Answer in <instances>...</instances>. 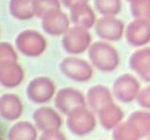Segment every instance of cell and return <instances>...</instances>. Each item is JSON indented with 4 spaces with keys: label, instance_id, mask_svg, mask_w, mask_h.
Instances as JSON below:
<instances>
[{
    "label": "cell",
    "instance_id": "29",
    "mask_svg": "<svg viewBox=\"0 0 150 140\" xmlns=\"http://www.w3.org/2000/svg\"><path fill=\"white\" fill-rule=\"evenodd\" d=\"M61 2H62V4L66 8L71 9L78 6H81V5L87 4L88 0H61Z\"/></svg>",
    "mask_w": 150,
    "mask_h": 140
},
{
    "label": "cell",
    "instance_id": "15",
    "mask_svg": "<svg viewBox=\"0 0 150 140\" xmlns=\"http://www.w3.org/2000/svg\"><path fill=\"white\" fill-rule=\"evenodd\" d=\"M21 99L13 93H5L0 98V115L6 120H16L23 114Z\"/></svg>",
    "mask_w": 150,
    "mask_h": 140
},
{
    "label": "cell",
    "instance_id": "12",
    "mask_svg": "<svg viewBox=\"0 0 150 140\" xmlns=\"http://www.w3.org/2000/svg\"><path fill=\"white\" fill-rule=\"evenodd\" d=\"M126 40L132 47H142L150 42V22L143 20L130 22L126 28Z\"/></svg>",
    "mask_w": 150,
    "mask_h": 140
},
{
    "label": "cell",
    "instance_id": "10",
    "mask_svg": "<svg viewBox=\"0 0 150 140\" xmlns=\"http://www.w3.org/2000/svg\"><path fill=\"white\" fill-rule=\"evenodd\" d=\"M33 120L36 127L42 132L59 130L63 120L56 110L51 106H41L33 113Z\"/></svg>",
    "mask_w": 150,
    "mask_h": 140
},
{
    "label": "cell",
    "instance_id": "24",
    "mask_svg": "<svg viewBox=\"0 0 150 140\" xmlns=\"http://www.w3.org/2000/svg\"><path fill=\"white\" fill-rule=\"evenodd\" d=\"M33 9L35 16L43 18L46 14L61 9L59 0H33Z\"/></svg>",
    "mask_w": 150,
    "mask_h": 140
},
{
    "label": "cell",
    "instance_id": "25",
    "mask_svg": "<svg viewBox=\"0 0 150 140\" xmlns=\"http://www.w3.org/2000/svg\"><path fill=\"white\" fill-rule=\"evenodd\" d=\"M130 12L136 20L150 22V0H138L130 3Z\"/></svg>",
    "mask_w": 150,
    "mask_h": 140
},
{
    "label": "cell",
    "instance_id": "17",
    "mask_svg": "<svg viewBox=\"0 0 150 140\" xmlns=\"http://www.w3.org/2000/svg\"><path fill=\"white\" fill-rule=\"evenodd\" d=\"M69 17L74 25L89 29L96 24V15L88 4L81 5L69 9Z\"/></svg>",
    "mask_w": 150,
    "mask_h": 140
},
{
    "label": "cell",
    "instance_id": "30",
    "mask_svg": "<svg viewBox=\"0 0 150 140\" xmlns=\"http://www.w3.org/2000/svg\"><path fill=\"white\" fill-rule=\"evenodd\" d=\"M143 80H144V81H146V82H150V75H148L147 77H145Z\"/></svg>",
    "mask_w": 150,
    "mask_h": 140
},
{
    "label": "cell",
    "instance_id": "8",
    "mask_svg": "<svg viewBox=\"0 0 150 140\" xmlns=\"http://www.w3.org/2000/svg\"><path fill=\"white\" fill-rule=\"evenodd\" d=\"M54 105L60 112L68 115L80 106H86V98L83 93L71 87L60 89L54 96Z\"/></svg>",
    "mask_w": 150,
    "mask_h": 140
},
{
    "label": "cell",
    "instance_id": "5",
    "mask_svg": "<svg viewBox=\"0 0 150 140\" xmlns=\"http://www.w3.org/2000/svg\"><path fill=\"white\" fill-rule=\"evenodd\" d=\"M54 82L48 77H37L28 83L26 96L35 104L48 103L55 96Z\"/></svg>",
    "mask_w": 150,
    "mask_h": 140
},
{
    "label": "cell",
    "instance_id": "3",
    "mask_svg": "<svg viewBox=\"0 0 150 140\" xmlns=\"http://www.w3.org/2000/svg\"><path fill=\"white\" fill-rule=\"evenodd\" d=\"M15 46L21 53L27 57H38L45 51L47 41L40 32L28 29L17 36Z\"/></svg>",
    "mask_w": 150,
    "mask_h": 140
},
{
    "label": "cell",
    "instance_id": "20",
    "mask_svg": "<svg viewBox=\"0 0 150 140\" xmlns=\"http://www.w3.org/2000/svg\"><path fill=\"white\" fill-rule=\"evenodd\" d=\"M127 120L141 135V137L148 136L150 134V112L144 110L134 111Z\"/></svg>",
    "mask_w": 150,
    "mask_h": 140
},
{
    "label": "cell",
    "instance_id": "6",
    "mask_svg": "<svg viewBox=\"0 0 150 140\" xmlns=\"http://www.w3.org/2000/svg\"><path fill=\"white\" fill-rule=\"evenodd\" d=\"M60 71L64 76L78 82H86L93 76V68L86 60L78 57H67L61 61Z\"/></svg>",
    "mask_w": 150,
    "mask_h": 140
},
{
    "label": "cell",
    "instance_id": "16",
    "mask_svg": "<svg viewBox=\"0 0 150 140\" xmlns=\"http://www.w3.org/2000/svg\"><path fill=\"white\" fill-rule=\"evenodd\" d=\"M129 64L143 79L150 75V47L135 50L130 56Z\"/></svg>",
    "mask_w": 150,
    "mask_h": 140
},
{
    "label": "cell",
    "instance_id": "19",
    "mask_svg": "<svg viewBox=\"0 0 150 140\" xmlns=\"http://www.w3.org/2000/svg\"><path fill=\"white\" fill-rule=\"evenodd\" d=\"M36 125L29 121H19L12 125L7 134L8 140H37L38 132Z\"/></svg>",
    "mask_w": 150,
    "mask_h": 140
},
{
    "label": "cell",
    "instance_id": "4",
    "mask_svg": "<svg viewBox=\"0 0 150 140\" xmlns=\"http://www.w3.org/2000/svg\"><path fill=\"white\" fill-rule=\"evenodd\" d=\"M92 36L88 29L74 25L70 27L62 37V46L68 53L79 54L84 52L91 46Z\"/></svg>",
    "mask_w": 150,
    "mask_h": 140
},
{
    "label": "cell",
    "instance_id": "28",
    "mask_svg": "<svg viewBox=\"0 0 150 140\" xmlns=\"http://www.w3.org/2000/svg\"><path fill=\"white\" fill-rule=\"evenodd\" d=\"M39 140H67V138L59 130H55L49 131V132H42Z\"/></svg>",
    "mask_w": 150,
    "mask_h": 140
},
{
    "label": "cell",
    "instance_id": "22",
    "mask_svg": "<svg viewBox=\"0 0 150 140\" xmlns=\"http://www.w3.org/2000/svg\"><path fill=\"white\" fill-rule=\"evenodd\" d=\"M112 140H139L142 138L128 120L121 123L112 130Z\"/></svg>",
    "mask_w": 150,
    "mask_h": 140
},
{
    "label": "cell",
    "instance_id": "2",
    "mask_svg": "<svg viewBox=\"0 0 150 140\" xmlns=\"http://www.w3.org/2000/svg\"><path fill=\"white\" fill-rule=\"evenodd\" d=\"M97 120L93 112L86 106H80L67 115V127L73 134L83 136L96 128Z\"/></svg>",
    "mask_w": 150,
    "mask_h": 140
},
{
    "label": "cell",
    "instance_id": "21",
    "mask_svg": "<svg viewBox=\"0 0 150 140\" xmlns=\"http://www.w3.org/2000/svg\"><path fill=\"white\" fill-rule=\"evenodd\" d=\"M9 12L17 20H29L35 16L33 0H9Z\"/></svg>",
    "mask_w": 150,
    "mask_h": 140
},
{
    "label": "cell",
    "instance_id": "33",
    "mask_svg": "<svg viewBox=\"0 0 150 140\" xmlns=\"http://www.w3.org/2000/svg\"><path fill=\"white\" fill-rule=\"evenodd\" d=\"M1 140H4V139H1Z\"/></svg>",
    "mask_w": 150,
    "mask_h": 140
},
{
    "label": "cell",
    "instance_id": "26",
    "mask_svg": "<svg viewBox=\"0 0 150 140\" xmlns=\"http://www.w3.org/2000/svg\"><path fill=\"white\" fill-rule=\"evenodd\" d=\"M18 55L13 46L9 42H1L0 44V63L17 62Z\"/></svg>",
    "mask_w": 150,
    "mask_h": 140
},
{
    "label": "cell",
    "instance_id": "13",
    "mask_svg": "<svg viewBox=\"0 0 150 140\" xmlns=\"http://www.w3.org/2000/svg\"><path fill=\"white\" fill-rule=\"evenodd\" d=\"M86 98V103L90 106V108L97 113L105 106L114 103V98L111 91L101 84L92 86L87 91Z\"/></svg>",
    "mask_w": 150,
    "mask_h": 140
},
{
    "label": "cell",
    "instance_id": "23",
    "mask_svg": "<svg viewBox=\"0 0 150 140\" xmlns=\"http://www.w3.org/2000/svg\"><path fill=\"white\" fill-rule=\"evenodd\" d=\"M94 6L101 15L115 17L121 10V0H94Z\"/></svg>",
    "mask_w": 150,
    "mask_h": 140
},
{
    "label": "cell",
    "instance_id": "32",
    "mask_svg": "<svg viewBox=\"0 0 150 140\" xmlns=\"http://www.w3.org/2000/svg\"><path fill=\"white\" fill-rule=\"evenodd\" d=\"M147 140H150V134L147 136Z\"/></svg>",
    "mask_w": 150,
    "mask_h": 140
},
{
    "label": "cell",
    "instance_id": "14",
    "mask_svg": "<svg viewBox=\"0 0 150 140\" xmlns=\"http://www.w3.org/2000/svg\"><path fill=\"white\" fill-rule=\"evenodd\" d=\"M23 69L17 62L0 63V83L11 89L19 86L23 80Z\"/></svg>",
    "mask_w": 150,
    "mask_h": 140
},
{
    "label": "cell",
    "instance_id": "11",
    "mask_svg": "<svg viewBox=\"0 0 150 140\" xmlns=\"http://www.w3.org/2000/svg\"><path fill=\"white\" fill-rule=\"evenodd\" d=\"M41 26L43 31L50 36H64L69 29V19L63 11H52L41 19Z\"/></svg>",
    "mask_w": 150,
    "mask_h": 140
},
{
    "label": "cell",
    "instance_id": "1",
    "mask_svg": "<svg viewBox=\"0 0 150 140\" xmlns=\"http://www.w3.org/2000/svg\"><path fill=\"white\" fill-rule=\"evenodd\" d=\"M91 64L103 72H111L118 66L119 54L116 49L105 41H97L88 49Z\"/></svg>",
    "mask_w": 150,
    "mask_h": 140
},
{
    "label": "cell",
    "instance_id": "31",
    "mask_svg": "<svg viewBox=\"0 0 150 140\" xmlns=\"http://www.w3.org/2000/svg\"><path fill=\"white\" fill-rule=\"evenodd\" d=\"M127 1H129V2H130V3H133V2L138 1V0H127Z\"/></svg>",
    "mask_w": 150,
    "mask_h": 140
},
{
    "label": "cell",
    "instance_id": "27",
    "mask_svg": "<svg viewBox=\"0 0 150 140\" xmlns=\"http://www.w3.org/2000/svg\"><path fill=\"white\" fill-rule=\"evenodd\" d=\"M136 101L143 108L150 109V85L144 87L143 90L140 91Z\"/></svg>",
    "mask_w": 150,
    "mask_h": 140
},
{
    "label": "cell",
    "instance_id": "9",
    "mask_svg": "<svg viewBox=\"0 0 150 140\" xmlns=\"http://www.w3.org/2000/svg\"><path fill=\"white\" fill-rule=\"evenodd\" d=\"M124 29V22L112 16H103L98 19L95 24V31L98 36L107 41L121 39Z\"/></svg>",
    "mask_w": 150,
    "mask_h": 140
},
{
    "label": "cell",
    "instance_id": "18",
    "mask_svg": "<svg viewBox=\"0 0 150 140\" xmlns=\"http://www.w3.org/2000/svg\"><path fill=\"white\" fill-rule=\"evenodd\" d=\"M100 123L105 130H114L121 123L124 118V113L120 107L112 103L98 112Z\"/></svg>",
    "mask_w": 150,
    "mask_h": 140
},
{
    "label": "cell",
    "instance_id": "7",
    "mask_svg": "<svg viewBox=\"0 0 150 140\" xmlns=\"http://www.w3.org/2000/svg\"><path fill=\"white\" fill-rule=\"evenodd\" d=\"M140 91L138 79L130 74L121 75L112 84V94L122 103H131L136 100Z\"/></svg>",
    "mask_w": 150,
    "mask_h": 140
}]
</instances>
